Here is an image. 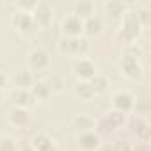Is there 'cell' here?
I'll use <instances>...</instances> for the list:
<instances>
[{"mask_svg": "<svg viewBox=\"0 0 151 151\" xmlns=\"http://www.w3.org/2000/svg\"><path fill=\"white\" fill-rule=\"evenodd\" d=\"M140 30H142V25H140V22L137 18V13L133 9H128L124 13V16H123L121 23H119L116 37H117V41L124 43V46H128V45H133L137 41Z\"/></svg>", "mask_w": 151, "mask_h": 151, "instance_id": "cell-1", "label": "cell"}, {"mask_svg": "<svg viewBox=\"0 0 151 151\" xmlns=\"http://www.w3.org/2000/svg\"><path fill=\"white\" fill-rule=\"evenodd\" d=\"M11 22H13V27L23 36V37H32L37 34L39 27L36 25L34 18L30 13H25V11H14L13 16H11Z\"/></svg>", "mask_w": 151, "mask_h": 151, "instance_id": "cell-2", "label": "cell"}, {"mask_svg": "<svg viewBox=\"0 0 151 151\" xmlns=\"http://www.w3.org/2000/svg\"><path fill=\"white\" fill-rule=\"evenodd\" d=\"M71 73L75 75L77 82H80V80L87 82L91 77H94V75L98 73V66L89 57H77L73 60V64H71Z\"/></svg>", "mask_w": 151, "mask_h": 151, "instance_id": "cell-3", "label": "cell"}, {"mask_svg": "<svg viewBox=\"0 0 151 151\" xmlns=\"http://www.w3.org/2000/svg\"><path fill=\"white\" fill-rule=\"evenodd\" d=\"M117 69L128 80H139L142 77V66H140L139 59L126 55V53H121V57L117 60Z\"/></svg>", "mask_w": 151, "mask_h": 151, "instance_id": "cell-4", "label": "cell"}, {"mask_svg": "<svg viewBox=\"0 0 151 151\" xmlns=\"http://www.w3.org/2000/svg\"><path fill=\"white\" fill-rule=\"evenodd\" d=\"M50 53L45 50V48H32L27 55V64H29V69L30 71H37V73H43L50 68Z\"/></svg>", "mask_w": 151, "mask_h": 151, "instance_id": "cell-5", "label": "cell"}, {"mask_svg": "<svg viewBox=\"0 0 151 151\" xmlns=\"http://www.w3.org/2000/svg\"><path fill=\"white\" fill-rule=\"evenodd\" d=\"M30 14H32L37 27H46L53 20V7H52L50 2H46V0H39V2H36Z\"/></svg>", "mask_w": 151, "mask_h": 151, "instance_id": "cell-6", "label": "cell"}, {"mask_svg": "<svg viewBox=\"0 0 151 151\" xmlns=\"http://www.w3.org/2000/svg\"><path fill=\"white\" fill-rule=\"evenodd\" d=\"M133 105H135V96L130 93V91H117L114 96H112V110H117V112H123V114H128L133 110Z\"/></svg>", "mask_w": 151, "mask_h": 151, "instance_id": "cell-7", "label": "cell"}, {"mask_svg": "<svg viewBox=\"0 0 151 151\" xmlns=\"http://www.w3.org/2000/svg\"><path fill=\"white\" fill-rule=\"evenodd\" d=\"M82 25H84V20H80L78 16H75L73 13L71 14H66L60 22V30H62V36H68V37H80L82 36Z\"/></svg>", "mask_w": 151, "mask_h": 151, "instance_id": "cell-8", "label": "cell"}, {"mask_svg": "<svg viewBox=\"0 0 151 151\" xmlns=\"http://www.w3.org/2000/svg\"><path fill=\"white\" fill-rule=\"evenodd\" d=\"M9 100H11V103L14 105V107H18V109H32L37 101L34 100V96H32V93H30V89H14L13 87V91L9 93Z\"/></svg>", "mask_w": 151, "mask_h": 151, "instance_id": "cell-9", "label": "cell"}, {"mask_svg": "<svg viewBox=\"0 0 151 151\" xmlns=\"http://www.w3.org/2000/svg\"><path fill=\"white\" fill-rule=\"evenodd\" d=\"M126 11H128V6L124 2H121V0H109V2H105L107 20L110 23H121Z\"/></svg>", "mask_w": 151, "mask_h": 151, "instance_id": "cell-10", "label": "cell"}, {"mask_svg": "<svg viewBox=\"0 0 151 151\" xmlns=\"http://www.w3.org/2000/svg\"><path fill=\"white\" fill-rule=\"evenodd\" d=\"M94 126H96L94 117H91L87 114H75L71 117V128L77 132L78 135L86 133V132H94Z\"/></svg>", "mask_w": 151, "mask_h": 151, "instance_id": "cell-11", "label": "cell"}, {"mask_svg": "<svg viewBox=\"0 0 151 151\" xmlns=\"http://www.w3.org/2000/svg\"><path fill=\"white\" fill-rule=\"evenodd\" d=\"M30 146L34 147V151H59L52 135L46 133V132H37L32 140H30Z\"/></svg>", "mask_w": 151, "mask_h": 151, "instance_id": "cell-12", "label": "cell"}, {"mask_svg": "<svg viewBox=\"0 0 151 151\" xmlns=\"http://www.w3.org/2000/svg\"><path fill=\"white\" fill-rule=\"evenodd\" d=\"M101 30H103V18H101V16L93 14V16H89V18L84 20V25H82V36H86L87 39L98 36Z\"/></svg>", "mask_w": 151, "mask_h": 151, "instance_id": "cell-13", "label": "cell"}, {"mask_svg": "<svg viewBox=\"0 0 151 151\" xmlns=\"http://www.w3.org/2000/svg\"><path fill=\"white\" fill-rule=\"evenodd\" d=\"M77 144L82 151H96L101 146V140L96 132H86L77 137Z\"/></svg>", "mask_w": 151, "mask_h": 151, "instance_id": "cell-14", "label": "cell"}, {"mask_svg": "<svg viewBox=\"0 0 151 151\" xmlns=\"http://www.w3.org/2000/svg\"><path fill=\"white\" fill-rule=\"evenodd\" d=\"M11 82H13L14 89H30L36 80H34V75L29 69H18L13 73Z\"/></svg>", "mask_w": 151, "mask_h": 151, "instance_id": "cell-15", "label": "cell"}, {"mask_svg": "<svg viewBox=\"0 0 151 151\" xmlns=\"http://www.w3.org/2000/svg\"><path fill=\"white\" fill-rule=\"evenodd\" d=\"M73 14L78 16L80 20H86V18L96 14V6L91 0H78V2L73 4Z\"/></svg>", "mask_w": 151, "mask_h": 151, "instance_id": "cell-16", "label": "cell"}, {"mask_svg": "<svg viewBox=\"0 0 151 151\" xmlns=\"http://www.w3.org/2000/svg\"><path fill=\"white\" fill-rule=\"evenodd\" d=\"M87 82H89V86H91L94 96H96V94H105V93L109 91V86H110L109 77H105V75H101V73H96L94 77H91Z\"/></svg>", "mask_w": 151, "mask_h": 151, "instance_id": "cell-17", "label": "cell"}, {"mask_svg": "<svg viewBox=\"0 0 151 151\" xmlns=\"http://www.w3.org/2000/svg\"><path fill=\"white\" fill-rule=\"evenodd\" d=\"M9 121H11L13 126H18V128L27 126V124L30 123V112H29L27 109H18V107H14V109L9 112Z\"/></svg>", "mask_w": 151, "mask_h": 151, "instance_id": "cell-18", "label": "cell"}, {"mask_svg": "<svg viewBox=\"0 0 151 151\" xmlns=\"http://www.w3.org/2000/svg\"><path fill=\"white\" fill-rule=\"evenodd\" d=\"M57 48L66 57H77V37H68L62 36L57 43Z\"/></svg>", "mask_w": 151, "mask_h": 151, "instance_id": "cell-19", "label": "cell"}, {"mask_svg": "<svg viewBox=\"0 0 151 151\" xmlns=\"http://www.w3.org/2000/svg\"><path fill=\"white\" fill-rule=\"evenodd\" d=\"M73 94H75V98L80 100V101H91V100L94 98V93H93L89 82H84V80H80V82L75 84Z\"/></svg>", "mask_w": 151, "mask_h": 151, "instance_id": "cell-20", "label": "cell"}, {"mask_svg": "<svg viewBox=\"0 0 151 151\" xmlns=\"http://www.w3.org/2000/svg\"><path fill=\"white\" fill-rule=\"evenodd\" d=\"M30 93H32V96H34L36 101H46L52 96V91H50V87H48V84L45 80L34 82L32 87H30Z\"/></svg>", "mask_w": 151, "mask_h": 151, "instance_id": "cell-21", "label": "cell"}, {"mask_svg": "<svg viewBox=\"0 0 151 151\" xmlns=\"http://www.w3.org/2000/svg\"><path fill=\"white\" fill-rule=\"evenodd\" d=\"M45 82L48 84V87H50L52 94H53V93H55V94L62 93V91H64V86H66L64 78L60 77V75H57V73H52V75H48V78H46Z\"/></svg>", "mask_w": 151, "mask_h": 151, "instance_id": "cell-22", "label": "cell"}, {"mask_svg": "<svg viewBox=\"0 0 151 151\" xmlns=\"http://www.w3.org/2000/svg\"><path fill=\"white\" fill-rule=\"evenodd\" d=\"M133 132L137 133V137L142 140V142H147L149 140V124L142 119H137V124L133 128Z\"/></svg>", "mask_w": 151, "mask_h": 151, "instance_id": "cell-23", "label": "cell"}, {"mask_svg": "<svg viewBox=\"0 0 151 151\" xmlns=\"http://www.w3.org/2000/svg\"><path fill=\"white\" fill-rule=\"evenodd\" d=\"M91 50V39H87L86 36L77 37V57H87Z\"/></svg>", "mask_w": 151, "mask_h": 151, "instance_id": "cell-24", "label": "cell"}, {"mask_svg": "<svg viewBox=\"0 0 151 151\" xmlns=\"http://www.w3.org/2000/svg\"><path fill=\"white\" fill-rule=\"evenodd\" d=\"M105 117L109 119V123H110L114 128H119V126H123V124L126 123V114H123V112H117V110H110V112H109Z\"/></svg>", "mask_w": 151, "mask_h": 151, "instance_id": "cell-25", "label": "cell"}, {"mask_svg": "<svg viewBox=\"0 0 151 151\" xmlns=\"http://www.w3.org/2000/svg\"><path fill=\"white\" fill-rule=\"evenodd\" d=\"M18 144L13 137L9 135H4V137H0V151H16Z\"/></svg>", "mask_w": 151, "mask_h": 151, "instance_id": "cell-26", "label": "cell"}, {"mask_svg": "<svg viewBox=\"0 0 151 151\" xmlns=\"http://www.w3.org/2000/svg\"><path fill=\"white\" fill-rule=\"evenodd\" d=\"M94 130H96V133L100 135V133H110V132H114L116 128L109 123V119L107 117H101L100 121H96V126H94Z\"/></svg>", "mask_w": 151, "mask_h": 151, "instance_id": "cell-27", "label": "cell"}, {"mask_svg": "<svg viewBox=\"0 0 151 151\" xmlns=\"http://www.w3.org/2000/svg\"><path fill=\"white\" fill-rule=\"evenodd\" d=\"M37 0H18V2L14 4L16 11H25V13H32L34 6H36Z\"/></svg>", "mask_w": 151, "mask_h": 151, "instance_id": "cell-28", "label": "cell"}, {"mask_svg": "<svg viewBox=\"0 0 151 151\" xmlns=\"http://www.w3.org/2000/svg\"><path fill=\"white\" fill-rule=\"evenodd\" d=\"M135 13H137V18H139V22H140L142 29L147 27V23H149V9H147V7H139Z\"/></svg>", "mask_w": 151, "mask_h": 151, "instance_id": "cell-29", "label": "cell"}, {"mask_svg": "<svg viewBox=\"0 0 151 151\" xmlns=\"http://www.w3.org/2000/svg\"><path fill=\"white\" fill-rule=\"evenodd\" d=\"M133 110H135V114L137 116H147L149 114V103L144 100V101H135V105H133Z\"/></svg>", "mask_w": 151, "mask_h": 151, "instance_id": "cell-30", "label": "cell"}, {"mask_svg": "<svg viewBox=\"0 0 151 151\" xmlns=\"http://www.w3.org/2000/svg\"><path fill=\"white\" fill-rule=\"evenodd\" d=\"M123 53H126V55H132V57L139 59V57L142 55V48H140V46H137V45L133 43V45H128V46H124V52H123Z\"/></svg>", "mask_w": 151, "mask_h": 151, "instance_id": "cell-31", "label": "cell"}, {"mask_svg": "<svg viewBox=\"0 0 151 151\" xmlns=\"http://www.w3.org/2000/svg\"><path fill=\"white\" fill-rule=\"evenodd\" d=\"M7 82H9V78H7V75L2 71V69H0V91H2L6 86H7Z\"/></svg>", "mask_w": 151, "mask_h": 151, "instance_id": "cell-32", "label": "cell"}, {"mask_svg": "<svg viewBox=\"0 0 151 151\" xmlns=\"http://www.w3.org/2000/svg\"><path fill=\"white\" fill-rule=\"evenodd\" d=\"M132 151H149V144L147 142H139Z\"/></svg>", "mask_w": 151, "mask_h": 151, "instance_id": "cell-33", "label": "cell"}, {"mask_svg": "<svg viewBox=\"0 0 151 151\" xmlns=\"http://www.w3.org/2000/svg\"><path fill=\"white\" fill-rule=\"evenodd\" d=\"M16 151H34V147L30 144H22V146L16 147Z\"/></svg>", "mask_w": 151, "mask_h": 151, "instance_id": "cell-34", "label": "cell"}, {"mask_svg": "<svg viewBox=\"0 0 151 151\" xmlns=\"http://www.w3.org/2000/svg\"><path fill=\"white\" fill-rule=\"evenodd\" d=\"M0 100H2V91H0Z\"/></svg>", "mask_w": 151, "mask_h": 151, "instance_id": "cell-35", "label": "cell"}]
</instances>
